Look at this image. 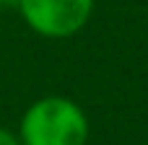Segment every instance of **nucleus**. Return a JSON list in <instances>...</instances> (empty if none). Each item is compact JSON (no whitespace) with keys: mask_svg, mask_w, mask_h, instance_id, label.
<instances>
[{"mask_svg":"<svg viewBox=\"0 0 148 145\" xmlns=\"http://www.w3.org/2000/svg\"><path fill=\"white\" fill-rule=\"evenodd\" d=\"M18 138L21 145H86L88 119L75 101L44 96L23 112Z\"/></svg>","mask_w":148,"mask_h":145,"instance_id":"obj_1","label":"nucleus"},{"mask_svg":"<svg viewBox=\"0 0 148 145\" xmlns=\"http://www.w3.org/2000/svg\"><path fill=\"white\" fill-rule=\"evenodd\" d=\"M16 8L36 34L65 39L78 34L88 23L94 0H18Z\"/></svg>","mask_w":148,"mask_h":145,"instance_id":"obj_2","label":"nucleus"},{"mask_svg":"<svg viewBox=\"0 0 148 145\" xmlns=\"http://www.w3.org/2000/svg\"><path fill=\"white\" fill-rule=\"evenodd\" d=\"M0 145H21V138H18V135H13L10 130L0 127Z\"/></svg>","mask_w":148,"mask_h":145,"instance_id":"obj_3","label":"nucleus"},{"mask_svg":"<svg viewBox=\"0 0 148 145\" xmlns=\"http://www.w3.org/2000/svg\"><path fill=\"white\" fill-rule=\"evenodd\" d=\"M3 5H5V8H8V5H18V0H0V8H3Z\"/></svg>","mask_w":148,"mask_h":145,"instance_id":"obj_4","label":"nucleus"}]
</instances>
